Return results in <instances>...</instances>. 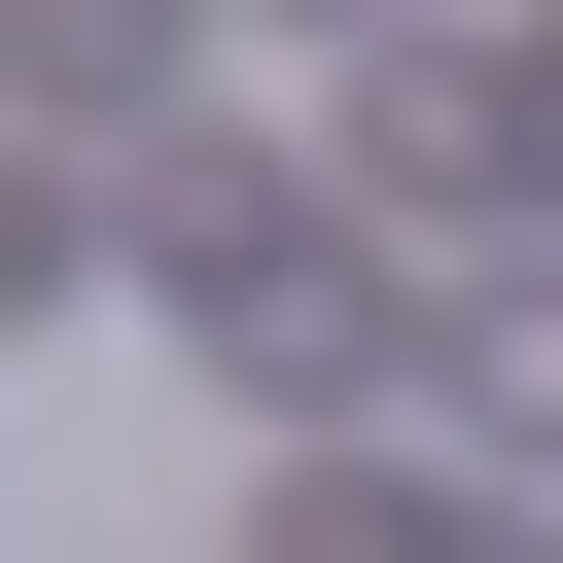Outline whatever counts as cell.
Returning <instances> with one entry per match:
<instances>
[{"label":"cell","instance_id":"obj_1","mask_svg":"<svg viewBox=\"0 0 563 563\" xmlns=\"http://www.w3.org/2000/svg\"><path fill=\"white\" fill-rule=\"evenodd\" d=\"M141 317H176L246 422H317V387H387V211H352V176H176V211H141Z\"/></svg>","mask_w":563,"mask_h":563},{"label":"cell","instance_id":"obj_2","mask_svg":"<svg viewBox=\"0 0 563 563\" xmlns=\"http://www.w3.org/2000/svg\"><path fill=\"white\" fill-rule=\"evenodd\" d=\"M422 352H457V422H528V457H563V246H528V282H457Z\"/></svg>","mask_w":563,"mask_h":563},{"label":"cell","instance_id":"obj_3","mask_svg":"<svg viewBox=\"0 0 563 563\" xmlns=\"http://www.w3.org/2000/svg\"><path fill=\"white\" fill-rule=\"evenodd\" d=\"M70 317H106V176H35V141H0V352H70Z\"/></svg>","mask_w":563,"mask_h":563},{"label":"cell","instance_id":"obj_4","mask_svg":"<svg viewBox=\"0 0 563 563\" xmlns=\"http://www.w3.org/2000/svg\"><path fill=\"white\" fill-rule=\"evenodd\" d=\"M282 563H493V528H457V493H317Z\"/></svg>","mask_w":563,"mask_h":563},{"label":"cell","instance_id":"obj_5","mask_svg":"<svg viewBox=\"0 0 563 563\" xmlns=\"http://www.w3.org/2000/svg\"><path fill=\"white\" fill-rule=\"evenodd\" d=\"M528 141H563V35H528Z\"/></svg>","mask_w":563,"mask_h":563}]
</instances>
